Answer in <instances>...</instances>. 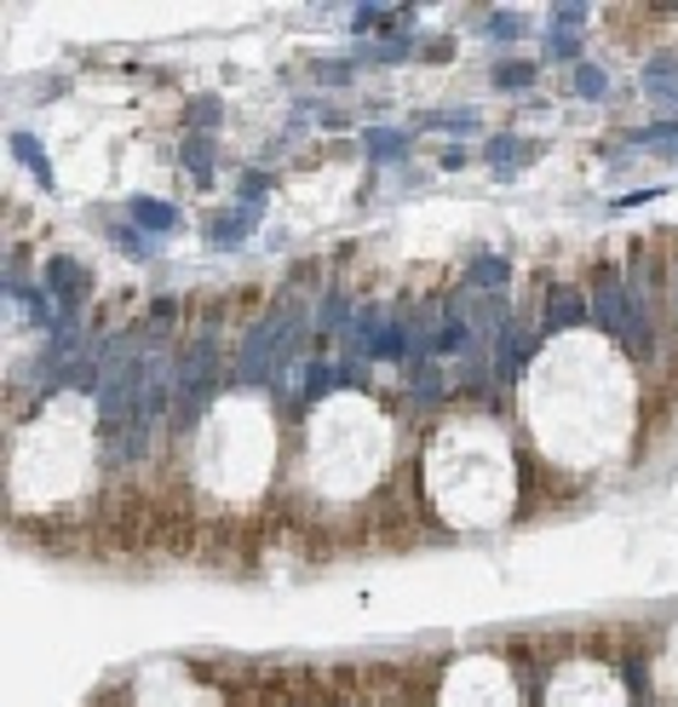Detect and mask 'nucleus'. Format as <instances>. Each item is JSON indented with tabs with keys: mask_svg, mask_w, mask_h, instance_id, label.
Listing matches in <instances>:
<instances>
[{
	"mask_svg": "<svg viewBox=\"0 0 678 707\" xmlns=\"http://www.w3.org/2000/svg\"><path fill=\"white\" fill-rule=\"evenodd\" d=\"M87 283H92L87 265H81V259H69V254H53V259H46V270H41V288L58 299V311H64V317H75V311L87 306V294H92Z\"/></svg>",
	"mask_w": 678,
	"mask_h": 707,
	"instance_id": "f257e3e1",
	"label": "nucleus"
},
{
	"mask_svg": "<svg viewBox=\"0 0 678 707\" xmlns=\"http://www.w3.org/2000/svg\"><path fill=\"white\" fill-rule=\"evenodd\" d=\"M587 322H592V306L581 299V288H569V283L546 288V311H541L546 334H575V328H587Z\"/></svg>",
	"mask_w": 678,
	"mask_h": 707,
	"instance_id": "f03ea898",
	"label": "nucleus"
},
{
	"mask_svg": "<svg viewBox=\"0 0 678 707\" xmlns=\"http://www.w3.org/2000/svg\"><path fill=\"white\" fill-rule=\"evenodd\" d=\"M530 351H535V340H530V328H523V322H500V334H494V363H489V374H494V380H518V374L523 368H530Z\"/></svg>",
	"mask_w": 678,
	"mask_h": 707,
	"instance_id": "7ed1b4c3",
	"label": "nucleus"
},
{
	"mask_svg": "<svg viewBox=\"0 0 678 707\" xmlns=\"http://www.w3.org/2000/svg\"><path fill=\"white\" fill-rule=\"evenodd\" d=\"M254 208H242V201H231V208H219V213H208L202 219V236L213 242V247H242L247 236H254Z\"/></svg>",
	"mask_w": 678,
	"mask_h": 707,
	"instance_id": "20e7f679",
	"label": "nucleus"
},
{
	"mask_svg": "<svg viewBox=\"0 0 678 707\" xmlns=\"http://www.w3.org/2000/svg\"><path fill=\"white\" fill-rule=\"evenodd\" d=\"M484 156H489V167L507 179V173H518V167H530L535 156H541V144L535 139H523V133H494L489 144H484Z\"/></svg>",
	"mask_w": 678,
	"mask_h": 707,
	"instance_id": "39448f33",
	"label": "nucleus"
},
{
	"mask_svg": "<svg viewBox=\"0 0 678 707\" xmlns=\"http://www.w3.org/2000/svg\"><path fill=\"white\" fill-rule=\"evenodd\" d=\"M638 81H644L649 104H678V53H649Z\"/></svg>",
	"mask_w": 678,
	"mask_h": 707,
	"instance_id": "423d86ee",
	"label": "nucleus"
},
{
	"mask_svg": "<svg viewBox=\"0 0 678 707\" xmlns=\"http://www.w3.org/2000/svg\"><path fill=\"white\" fill-rule=\"evenodd\" d=\"M127 219L138 224L144 236H167L173 224H179V208H173V201H162V196H133V201H127Z\"/></svg>",
	"mask_w": 678,
	"mask_h": 707,
	"instance_id": "0eeeda50",
	"label": "nucleus"
},
{
	"mask_svg": "<svg viewBox=\"0 0 678 707\" xmlns=\"http://www.w3.org/2000/svg\"><path fill=\"white\" fill-rule=\"evenodd\" d=\"M363 150H368V162H380V167H397V162H409L414 139H409L403 128H368V133H363Z\"/></svg>",
	"mask_w": 678,
	"mask_h": 707,
	"instance_id": "6e6552de",
	"label": "nucleus"
},
{
	"mask_svg": "<svg viewBox=\"0 0 678 707\" xmlns=\"http://www.w3.org/2000/svg\"><path fill=\"white\" fill-rule=\"evenodd\" d=\"M466 288H489V294L512 288V259H500V254H471V259H466Z\"/></svg>",
	"mask_w": 678,
	"mask_h": 707,
	"instance_id": "1a4fd4ad",
	"label": "nucleus"
},
{
	"mask_svg": "<svg viewBox=\"0 0 678 707\" xmlns=\"http://www.w3.org/2000/svg\"><path fill=\"white\" fill-rule=\"evenodd\" d=\"M12 156L35 173L41 190H58V167H53V156L41 150V139H35V133H12Z\"/></svg>",
	"mask_w": 678,
	"mask_h": 707,
	"instance_id": "9d476101",
	"label": "nucleus"
},
{
	"mask_svg": "<svg viewBox=\"0 0 678 707\" xmlns=\"http://www.w3.org/2000/svg\"><path fill=\"white\" fill-rule=\"evenodd\" d=\"M179 162H185V173H190L202 190L213 185V139H208V133H190V139L179 144Z\"/></svg>",
	"mask_w": 678,
	"mask_h": 707,
	"instance_id": "9b49d317",
	"label": "nucleus"
},
{
	"mask_svg": "<svg viewBox=\"0 0 678 707\" xmlns=\"http://www.w3.org/2000/svg\"><path fill=\"white\" fill-rule=\"evenodd\" d=\"M535 75H541V64H530V58H500V64L489 69V81H494L500 92H530Z\"/></svg>",
	"mask_w": 678,
	"mask_h": 707,
	"instance_id": "f8f14e48",
	"label": "nucleus"
},
{
	"mask_svg": "<svg viewBox=\"0 0 678 707\" xmlns=\"http://www.w3.org/2000/svg\"><path fill=\"white\" fill-rule=\"evenodd\" d=\"M569 87H575V98H587V104H604L610 98V69L604 64H575V75H569Z\"/></svg>",
	"mask_w": 678,
	"mask_h": 707,
	"instance_id": "ddd939ff",
	"label": "nucleus"
},
{
	"mask_svg": "<svg viewBox=\"0 0 678 707\" xmlns=\"http://www.w3.org/2000/svg\"><path fill=\"white\" fill-rule=\"evenodd\" d=\"M414 128H425V133H477V110H420Z\"/></svg>",
	"mask_w": 678,
	"mask_h": 707,
	"instance_id": "4468645a",
	"label": "nucleus"
},
{
	"mask_svg": "<svg viewBox=\"0 0 678 707\" xmlns=\"http://www.w3.org/2000/svg\"><path fill=\"white\" fill-rule=\"evenodd\" d=\"M626 144L633 150H678V115H667V121H649V128H638V133H626Z\"/></svg>",
	"mask_w": 678,
	"mask_h": 707,
	"instance_id": "2eb2a0df",
	"label": "nucleus"
},
{
	"mask_svg": "<svg viewBox=\"0 0 678 707\" xmlns=\"http://www.w3.org/2000/svg\"><path fill=\"white\" fill-rule=\"evenodd\" d=\"M110 236H115L121 254H133V259H156V254H162V242H156V236H144L133 219H127V224H110Z\"/></svg>",
	"mask_w": 678,
	"mask_h": 707,
	"instance_id": "dca6fc26",
	"label": "nucleus"
},
{
	"mask_svg": "<svg viewBox=\"0 0 678 707\" xmlns=\"http://www.w3.org/2000/svg\"><path fill=\"white\" fill-rule=\"evenodd\" d=\"M587 18H592V7H587V0H564V7H552V18H546V35H575V30H587Z\"/></svg>",
	"mask_w": 678,
	"mask_h": 707,
	"instance_id": "f3484780",
	"label": "nucleus"
},
{
	"mask_svg": "<svg viewBox=\"0 0 678 707\" xmlns=\"http://www.w3.org/2000/svg\"><path fill=\"white\" fill-rule=\"evenodd\" d=\"M409 391L425 397V402H437V397L448 391V386H443V368H437V363H414V368H409Z\"/></svg>",
	"mask_w": 678,
	"mask_h": 707,
	"instance_id": "a211bd4d",
	"label": "nucleus"
},
{
	"mask_svg": "<svg viewBox=\"0 0 678 707\" xmlns=\"http://www.w3.org/2000/svg\"><path fill=\"white\" fill-rule=\"evenodd\" d=\"M185 121H190V128H202V133H213L224 121V104L213 92H202V98H190V104H185Z\"/></svg>",
	"mask_w": 678,
	"mask_h": 707,
	"instance_id": "6ab92c4d",
	"label": "nucleus"
},
{
	"mask_svg": "<svg viewBox=\"0 0 678 707\" xmlns=\"http://www.w3.org/2000/svg\"><path fill=\"white\" fill-rule=\"evenodd\" d=\"M265 196H270V173H242V179H236V201H242V208H254V213H265Z\"/></svg>",
	"mask_w": 678,
	"mask_h": 707,
	"instance_id": "aec40b11",
	"label": "nucleus"
},
{
	"mask_svg": "<svg viewBox=\"0 0 678 707\" xmlns=\"http://www.w3.org/2000/svg\"><path fill=\"white\" fill-rule=\"evenodd\" d=\"M484 35H489V41H518V35H530V18H518V12H489V18H484Z\"/></svg>",
	"mask_w": 678,
	"mask_h": 707,
	"instance_id": "412c9836",
	"label": "nucleus"
},
{
	"mask_svg": "<svg viewBox=\"0 0 678 707\" xmlns=\"http://www.w3.org/2000/svg\"><path fill=\"white\" fill-rule=\"evenodd\" d=\"M546 64H581V41L575 35H546Z\"/></svg>",
	"mask_w": 678,
	"mask_h": 707,
	"instance_id": "4be33fe9",
	"label": "nucleus"
},
{
	"mask_svg": "<svg viewBox=\"0 0 678 707\" xmlns=\"http://www.w3.org/2000/svg\"><path fill=\"white\" fill-rule=\"evenodd\" d=\"M351 75H357V58H329V64H316V81H329V87H345Z\"/></svg>",
	"mask_w": 678,
	"mask_h": 707,
	"instance_id": "5701e85b",
	"label": "nucleus"
},
{
	"mask_svg": "<svg viewBox=\"0 0 678 707\" xmlns=\"http://www.w3.org/2000/svg\"><path fill=\"white\" fill-rule=\"evenodd\" d=\"M466 162H471V156H466V150H460V144H455V150H443V156H437V167H448V173H460Z\"/></svg>",
	"mask_w": 678,
	"mask_h": 707,
	"instance_id": "b1692460",
	"label": "nucleus"
},
{
	"mask_svg": "<svg viewBox=\"0 0 678 707\" xmlns=\"http://www.w3.org/2000/svg\"><path fill=\"white\" fill-rule=\"evenodd\" d=\"M673 299H678V270H673Z\"/></svg>",
	"mask_w": 678,
	"mask_h": 707,
	"instance_id": "393cba45",
	"label": "nucleus"
},
{
	"mask_svg": "<svg viewBox=\"0 0 678 707\" xmlns=\"http://www.w3.org/2000/svg\"><path fill=\"white\" fill-rule=\"evenodd\" d=\"M673 162H678V150H673Z\"/></svg>",
	"mask_w": 678,
	"mask_h": 707,
	"instance_id": "a878e982",
	"label": "nucleus"
}]
</instances>
